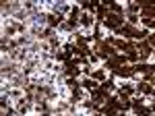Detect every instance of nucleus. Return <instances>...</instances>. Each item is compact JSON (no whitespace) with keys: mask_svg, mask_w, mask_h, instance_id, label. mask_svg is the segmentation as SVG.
Masks as SVG:
<instances>
[{"mask_svg":"<svg viewBox=\"0 0 155 116\" xmlns=\"http://www.w3.org/2000/svg\"><path fill=\"white\" fill-rule=\"evenodd\" d=\"M58 97H62V100H68V97H71V91H68L66 87L58 85Z\"/></svg>","mask_w":155,"mask_h":116,"instance_id":"f257e3e1","label":"nucleus"},{"mask_svg":"<svg viewBox=\"0 0 155 116\" xmlns=\"http://www.w3.org/2000/svg\"><path fill=\"white\" fill-rule=\"evenodd\" d=\"M27 116H35V114H33V112H31V114H27Z\"/></svg>","mask_w":155,"mask_h":116,"instance_id":"f03ea898","label":"nucleus"}]
</instances>
